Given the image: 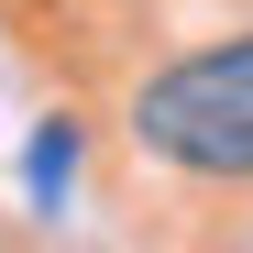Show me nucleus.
Masks as SVG:
<instances>
[{
    "label": "nucleus",
    "instance_id": "nucleus-1",
    "mask_svg": "<svg viewBox=\"0 0 253 253\" xmlns=\"http://www.w3.org/2000/svg\"><path fill=\"white\" fill-rule=\"evenodd\" d=\"M132 143L176 176H253V33L231 44H198L165 77L132 88Z\"/></svg>",
    "mask_w": 253,
    "mask_h": 253
},
{
    "label": "nucleus",
    "instance_id": "nucleus-2",
    "mask_svg": "<svg viewBox=\"0 0 253 253\" xmlns=\"http://www.w3.org/2000/svg\"><path fill=\"white\" fill-rule=\"evenodd\" d=\"M22 176H33V198H66V176H77V121H44V132H33V154H22Z\"/></svg>",
    "mask_w": 253,
    "mask_h": 253
}]
</instances>
